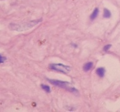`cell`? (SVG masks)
I'll list each match as a JSON object with an SVG mask.
<instances>
[{"label":"cell","mask_w":120,"mask_h":112,"mask_svg":"<svg viewBox=\"0 0 120 112\" xmlns=\"http://www.w3.org/2000/svg\"><path fill=\"white\" fill-rule=\"evenodd\" d=\"M49 82H50V84L52 85L57 86V87L63 88V89H67L68 91H70L71 92H74L75 91V89L70 87V83L66 81H61L59 80H55V79H48Z\"/></svg>","instance_id":"7a4b0ae2"},{"label":"cell","mask_w":120,"mask_h":112,"mask_svg":"<svg viewBox=\"0 0 120 112\" xmlns=\"http://www.w3.org/2000/svg\"><path fill=\"white\" fill-rule=\"evenodd\" d=\"M99 13V10L98 8H96V9L93 11V13L91 14V15L90 16V19L91 20H94L95 18H97L98 15Z\"/></svg>","instance_id":"8992f818"},{"label":"cell","mask_w":120,"mask_h":112,"mask_svg":"<svg viewBox=\"0 0 120 112\" xmlns=\"http://www.w3.org/2000/svg\"><path fill=\"white\" fill-rule=\"evenodd\" d=\"M41 87L42 88L43 90L47 92H50V87L49 86V85H44V84H42L41 85Z\"/></svg>","instance_id":"ba28073f"},{"label":"cell","mask_w":120,"mask_h":112,"mask_svg":"<svg viewBox=\"0 0 120 112\" xmlns=\"http://www.w3.org/2000/svg\"><path fill=\"white\" fill-rule=\"evenodd\" d=\"M103 16L105 18H109L111 17V13L109 12V10H108L106 9H104V14H103Z\"/></svg>","instance_id":"52a82bcc"},{"label":"cell","mask_w":120,"mask_h":112,"mask_svg":"<svg viewBox=\"0 0 120 112\" xmlns=\"http://www.w3.org/2000/svg\"><path fill=\"white\" fill-rule=\"evenodd\" d=\"M41 21H42V19L36 20V21H32L22 24H11L9 25V27L11 30H16L19 32L24 31V30H29L30 28L34 27Z\"/></svg>","instance_id":"6da1fadb"},{"label":"cell","mask_w":120,"mask_h":112,"mask_svg":"<svg viewBox=\"0 0 120 112\" xmlns=\"http://www.w3.org/2000/svg\"><path fill=\"white\" fill-rule=\"evenodd\" d=\"M92 66H93V63L91 62H88L87 63L85 64L84 66H83V70L85 71H88L89 70H91V68H92Z\"/></svg>","instance_id":"5b68a950"},{"label":"cell","mask_w":120,"mask_h":112,"mask_svg":"<svg viewBox=\"0 0 120 112\" xmlns=\"http://www.w3.org/2000/svg\"><path fill=\"white\" fill-rule=\"evenodd\" d=\"M6 60V58L2 56L1 55H0V63H3L4 61V60Z\"/></svg>","instance_id":"9c48e42d"},{"label":"cell","mask_w":120,"mask_h":112,"mask_svg":"<svg viewBox=\"0 0 120 112\" xmlns=\"http://www.w3.org/2000/svg\"><path fill=\"white\" fill-rule=\"evenodd\" d=\"M97 75L100 76V77H103L105 76V70L103 68H98L96 71Z\"/></svg>","instance_id":"277c9868"},{"label":"cell","mask_w":120,"mask_h":112,"mask_svg":"<svg viewBox=\"0 0 120 112\" xmlns=\"http://www.w3.org/2000/svg\"><path fill=\"white\" fill-rule=\"evenodd\" d=\"M50 68L54 71H59L63 73H68L70 71V67L63 64H52L50 65Z\"/></svg>","instance_id":"3957f363"},{"label":"cell","mask_w":120,"mask_h":112,"mask_svg":"<svg viewBox=\"0 0 120 112\" xmlns=\"http://www.w3.org/2000/svg\"><path fill=\"white\" fill-rule=\"evenodd\" d=\"M111 46V45H106V46H105L104 47V50H105V51H106H106H108V50H109Z\"/></svg>","instance_id":"30bf717a"}]
</instances>
